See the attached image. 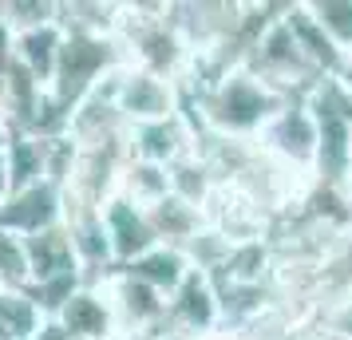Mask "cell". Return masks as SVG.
<instances>
[{"instance_id": "obj_1", "label": "cell", "mask_w": 352, "mask_h": 340, "mask_svg": "<svg viewBox=\"0 0 352 340\" xmlns=\"http://www.w3.org/2000/svg\"><path fill=\"white\" fill-rule=\"evenodd\" d=\"M285 103L289 99L277 87H270L245 64H230L210 83L182 91V111L194 119L198 135L226 143H254Z\"/></svg>"}, {"instance_id": "obj_2", "label": "cell", "mask_w": 352, "mask_h": 340, "mask_svg": "<svg viewBox=\"0 0 352 340\" xmlns=\"http://www.w3.org/2000/svg\"><path fill=\"white\" fill-rule=\"evenodd\" d=\"M305 107L317 123L313 186L349 194L352 170V76H324L305 91Z\"/></svg>"}, {"instance_id": "obj_3", "label": "cell", "mask_w": 352, "mask_h": 340, "mask_svg": "<svg viewBox=\"0 0 352 340\" xmlns=\"http://www.w3.org/2000/svg\"><path fill=\"white\" fill-rule=\"evenodd\" d=\"M127 67V52L119 44V36H83V32H64V48L56 60L48 99L56 111L67 119V111L80 103L99 80H107L111 71Z\"/></svg>"}, {"instance_id": "obj_4", "label": "cell", "mask_w": 352, "mask_h": 340, "mask_svg": "<svg viewBox=\"0 0 352 340\" xmlns=\"http://www.w3.org/2000/svg\"><path fill=\"white\" fill-rule=\"evenodd\" d=\"M241 64L250 67L254 76H261L270 87H277L285 99H301L320 80L317 71H313V64L305 60L293 28H289L285 4H277V12L254 32V40L241 52Z\"/></svg>"}, {"instance_id": "obj_5", "label": "cell", "mask_w": 352, "mask_h": 340, "mask_svg": "<svg viewBox=\"0 0 352 340\" xmlns=\"http://www.w3.org/2000/svg\"><path fill=\"white\" fill-rule=\"evenodd\" d=\"M254 146L281 166L285 174H293L297 182L313 186V166H317V123L305 107V99H289L281 111L273 115L261 127V135L254 139Z\"/></svg>"}, {"instance_id": "obj_6", "label": "cell", "mask_w": 352, "mask_h": 340, "mask_svg": "<svg viewBox=\"0 0 352 340\" xmlns=\"http://www.w3.org/2000/svg\"><path fill=\"white\" fill-rule=\"evenodd\" d=\"M107 305H111L115 317V332L127 340V337H143V332H159L162 313H166V297L155 293L151 285H143L139 277L123 273V269H111L96 281Z\"/></svg>"}, {"instance_id": "obj_7", "label": "cell", "mask_w": 352, "mask_h": 340, "mask_svg": "<svg viewBox=\"0 0 352 340\" xmlns=\"http://www.w3.org/2000/svg\"><path fill=\"white\" fill-rule=\"evenodd\" d=\"M115 107L127 127L155 123V119L182 111V87L155 71H143V67H123L115 80Z\"/></svg>"}, {"instance_id": "obj_8", "label": "cell", "mask_w": 352, "mask_h": 340, "mask_svg": "<svg viewBox=\"0 0 352 340\" xmlns=\"http://www.w3.org/2000/svg\"><path fill=\"white\" fill-rule=\"evenodd\" d=\"M198 143H202V135H198V127H194V119L186 111L127 127V159L155 162V166H170L182 155H190Z\"/></svg>"}, {"instance_id": "obj_9", "label": "cell", "mask_w": 352, "mask_h": 340, "mask_svg": "<svg viewBox=\"0 0 352 340\" xmlns=\"http://www.w3.org/2000/svg\"><path fill=\"white\" fill-rule=\"evenodd\" d=\"M60 222H64V186H56L48 179L12 190L8 202L0 206V226L20 234V238H32V234L60 226Z\"/></svg>"}, {"instance_id": "obj_10", "label": "cell", "mask_w": 352, "mask_h": 340, "mask_svg": "<svg viewBox=\"0 0 352 340\" xmlns=\"http://www.w3.org/2000/svg\"><path fill=\"white\" fill-rule=\"evenodd\" d=\"M99 218H103V234H107V249H111V265L123 269L135 258H143L146 249H155V234H151V222H146V210L127 202L123 194L107 198L99 206Z\"/></svg>"}, {"instance_id": "obj_11", "label": "cell", "mask_w": 352, "mask_h": 340, "mask_svg": "<svg viewBox=\"0 0 352 340\" xmlns=\"http://www.w3.org/2000/svg\"><path fill=\"white\" fill-rule=\"evenodd\" d=\"M52 321L64 328L72 340H115V317H111V305L99 289L96 281H83L80 289L67 297L60 313Z\"/></svg>"}, {"instance_id": "obj_12", "label": "cell", "mask_w": 352, "mask_h": 340, "mask_svg": "<svg viewBox=\"0 0 352 340\" xmlns=\"http://www.w3.org/2000/svg\"><path fill=\"white\" fill-rule=\"evenodd\" d=\"M24 245H28V289H32V285H48L56 277L83 273L64 222L52 226V229H40L32 238H24Z\"/></svg>"}, {"instance_id": "obj_13", "label": "cell", "mask_w": 352, "mask_h": 340, "mask_svg": "<svg viewBox=\"0 0 352 340\" xmlns=\"http://www.w3.org/2000/svg\"><path fill=\"white\" fill-rule=\"evenodd\" d=\"M285 20H289V28H293V36H297V44H301L305 60L313 64V71H317L320 80L324 76H352V60L320 32L317 20L309 16L305 4H285Z\"/></svg>"}, {"instance_id": "obj_14", "label": "cell", "mask_w": 352, "mask_h": 340, "mask_svg": "<svg viewBox=\"0 0 352 340\" xmlns=\"http://www.w3.org/2000/svg\"><path fill=\"white\" fill-rule=\"evenodd\" d=\"M60 48H64V28H60V20H52V24H44V28H32V32L12 36V60H16L44 91L52 87Z\"/></svg>"}, {"instance_id": "obj_15", "label": "cell", "mask_w": 352, "mask_h": 340, "mask_svg": "<svg viewBox=\"0 0 352 340\" xmlns=\"http://www.w3.org/2000/svg\"><path fill=\"white\" fill-rule=\"evenodd\" d=\"M146 222H151V234H155L159 245L182 249L198 229L206 226V214L198 210V206H190V202H182V198L166 194L162 202L146 206Z\"/></svg>"}, {"instance_id": "obj_16", "label": "cell", "mask_w": 352, "mask_h": 340, "mask_svg": "<svg viewBox=\"0 0 352 340\" xmlns=\"http://www.w3.org/2000/svg\"><path fill=\"white\" fill-rule=\"evenodd\" d=\"M123 273L139 277V281H143V285H151L155 293L170 297V293L182 285V277L190 273V265H186V258H182V249L155 245V249H146L143 258H135L131 265H123Z\"/></svg>"}, {"instance_id": "obj_17", "label": "cell", "mask_w": 352, "mask_h": 340, "mask_svg": "<svg viewBox=\"0 0 352 340\" xmlns=\"http://www.w3.org/2000/svg\"><path fill=\"white\" fill-rule=\"evenodd\" d=\"M166 174H170V194L198 206V210H206L210 194L218 190V174H214V166L206 162V155L198 146H194L190 155H182L178 162H170Z\"/></svg>"}, {"instance_id": "obj_18", "label": "cell", "mask_w": 352, "mask_h": 340, "mask_svg": "<svg viewBox=\"0 0 352 340\" xmlns=\"http://www.w3.org/2000/svg\"><path fill=\"white\" fill-rule=\"evenodd\" d=\"M119 194L146 210V206H155V202H162V198L170 194V174H166V166L127 159L123 174H119Z\"/></svg>"}, {"instance_id": "obj_19", "label": "cell", "mask_w": 352, "mask_h": 340, "mask_svg": "<svg viewBox=\"0 0 352 340\" xmlns=\"http://www.w3.org/2000/svg\"><path fill=\"white\" fill-rule=\"evenodd\" d=\"M0 324L16 340H32L36 328L44 324V313L28 289H0Z\"/></svg>"}, {"instance_id": "obj_20", "label": "cell", "mask_w": 352, "mask_h": 340, "mask_svg": "<svg viewBox=\"0 0 352 340\" xmlns=\"http://www.w3.org/2000/svg\"><path fill=\"white\" fill-rule=\"evenodd\" d=\"M305 8L317 20L320 32L352 60V0H309Z\"/></svg>"}, {"instance_id": "obj_21", "label": "cell", "mask_w": 352, "mask_h": 340, "mask_svg": "<svg viewBox=\"0 0 352 340\" xmlns=\"http://www.w3.org/2000/svg\"><path fill=\"white\" fill-rule=\"evenodd\" d=\"M56 20V0H0V24L12 36L44 28Z\"/></svg>"}, {"instance_id": "obj_22", "label": "cell", "mask_w": 352, "mask_h": 340, "mask_svg": "<svg viewBox=\"0 0 352 340\" xmlns=\"http://www.w3.org/2000/svg\"><path fill=\"white\" fill-rule=\"evenodd\" d=\"M0 289H28V245L0 226Z\"/></svg>"}, {"instance_id": "obj_23", "label": "cell", "mask_w": 352, "mask_h": 340, "mask_svg": "<svg viewBox=\"0 0 352 340\" xmlns=\"http://www.w3.org/2000/svg\"><path fill=\"white\" fill-rule=\"evenodd\" d=\"M12 194V179H8V155H4V135H0V206Z\"/></svg>"}, {"instance_id": "obj_24", "label": "cell", "mask_w": 352, "mask_h": 340, "mask_svg": "<svg viewBox=\"0 0 352 340\" xmlns=\"http://www.w3.org/2000/svg\"><path fill=\"white\" fill-rule=\"evenodd\" d=\"M127 340H170V337H162V332H143V337H127Z\"/></svg>"}, {"instance_id": "obj_25", "label": "cell", "mask_w": 352, "mask_h": 340, "mask_svg": "<svg viewBox=\"0 0 352 340\" xmlns=\"http://www.w3.org/2000/svg\"><path fill=\"white\" fill-rule=\"evenodd\" d=\"M0 340H16V337H12V332H8V328H4V324H0Z\"/></svg>"}, {"instance_id": "obj_26", "label": "cell", "mask_w": 352, "mask_h": 340, "mask_svg": "<svg viewBox=\"0 0 352 340\" xmlns=\"http://www.w3.org/2000/svg\"><path fill=\"white\" fill-rule=\"evenodd\" d=\"M344 198H352V170H349V194H344Z\"/></svg>"}, {"instance_id": "obj_27", "label": "cell", "mask_w": 352, "mask_h": 340, "mask_svg": "<svg viewBox=\"0 0 352 340\" xmlns=\"http://www.w3.org/2000/svg\"><path fill=\"white\" fill-rule=\"evenodd\" d=\"M115 340H123V337H115Z\"/></svg>"}]
</instances>
